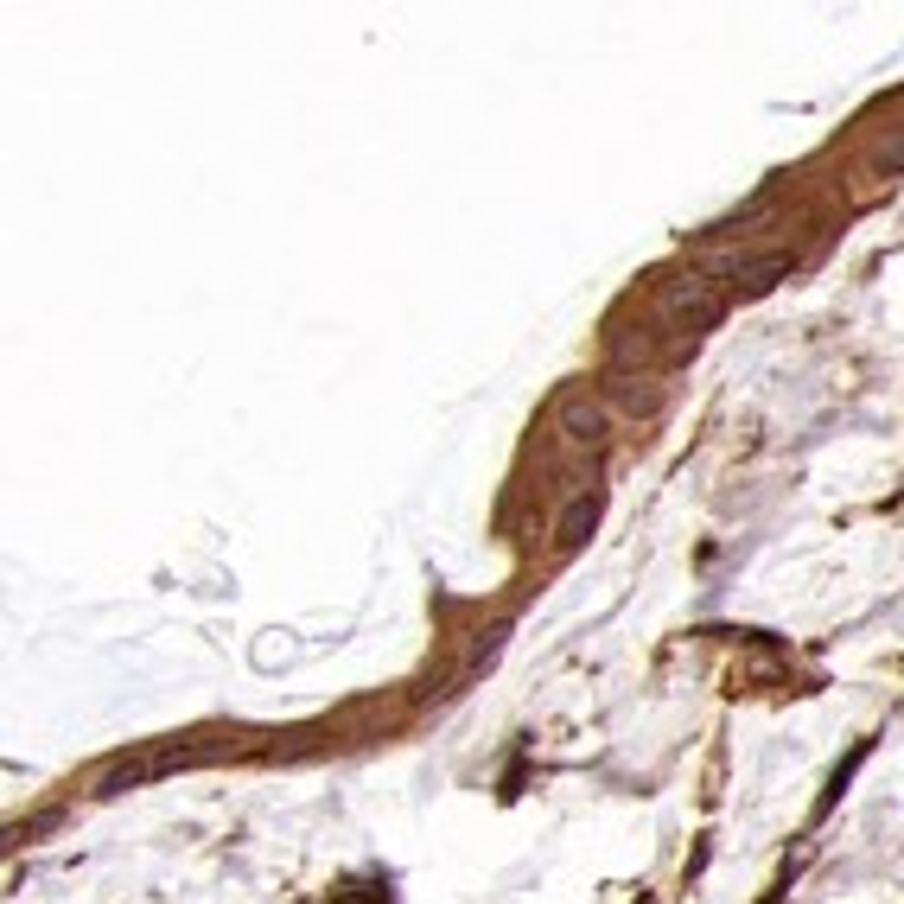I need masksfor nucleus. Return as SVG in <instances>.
<instances>
[{
  "label": "nucleus",
  "mask_w": 904,
  "mask_h": 904,
  "mask_svg": "<svg viewBox=\"0 0 904 904\" xmlns=\"http://www.w3.org/2000/svg\"><path fill=\"white\" fill-rule=\"evenodd\" d=\"M561 433L573 446H605V433H612V414H605V402H567L561 408Z\"/></svg>",
  "instance_id": "2"
},
{
  "label": "nucleus",
  "mask_w": 904,
  "mask_h": 904,
  "mask_svg": "<svg viewBox=\"0 0 904 904\" xmlns=\"http://www.w3.org/2000/svg\"><path fill=\"white\" fill-rule=\"evenodd\" d=\"M599 510H605V497H599V491H580V497H573L567 510H561V523H554V548H561V554H567V548H580L586 535H593Z\"/></svg>",
  "instance_id": "3"
},
{
  "label": "nucleus",
  "mask_w": 904,
  "mask_h": 904,
  "mask_svg": "<svg viewBox=\"0 0 904 904\" xmlns=\"http://www.w3.org/2000/svg\"><path fill=\"white\" fill-rule=\"evenodd\" d=\"M663 312H669L675 325H688V332H701V325H714L720 312H726V300H720L714 281L688 274V281H669V287H663Z\"/></svg>",
  "instance_id": "1"
},
{
  "label": "nucleus",
  "mask_w": 904,
  "mask_h": 904,
  "mask_svg": "<svg viewBox=\"0 0 904 904\" xmlns=\"http://www.w3.org/2000/svg\"><path fill=\"white\" fill-rule=\"evenodd\" d=\"M790 274V255H752V262H733V281L745 293H764L771 281H784Z\"/></svg>",
  "instance_id": "5"
},
{
  "label": "nucleus",
  "mask_w": 904,
  "mask_h": 904,
  "mask_svg": "<svg viewBox=\"0 0 904 904\" xmlns=\"http://www.w3.org/2000/svg\"><path fill=\"white\" fill-rule=\"evenodd\" d=\"M198 752H153V758H128V764H115L109 777H102V790H128V784H141V777H153V771H172V764H191Z\"/></svg>",
  "instance_id": "4"
},
{
  "label": "nucleus",
  "mask_w": 904,
  "mask_h": 904,
  "mask_svg": "<svg viewBox=\"0 0 904 904\" xmlns=\"http://www.w3.org/2000/svg\"><path fill=\"white\" fill-rule=\"evenodd\" d=\"M879 166H885V172H904V134H892V141L879 147Z\"/></svg>",
  "instance_id": "6"
}]
</instances>
